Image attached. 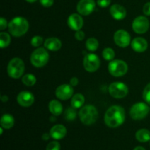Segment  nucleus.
Masks as SVG:
<instances>
[{
  "label": "nucleus",
  "instance_id": "16",
  "mask_svg": "<svg viewBox=\"0 0 150 150\" xmlns=\"http://www.w3.org/2000/svg\"><path fill=\"white\" fill-rule=\"evenodd\" d=\"M111 16L116 20H122L127 16V11L123 6L120 4H113L110 8Z\"/></svg>",
  "mask_w": 150,
  "mask_h": 150
},
{
  "label": "nucleus",
  "instance_id": "14",
  "mask_svg": "<svg viewBox=\"0 0 150 150\" xmlns=\"http://www.w3.org/2000/svg\"><path fill=\"white\" fill-rule=\"evenodd\" d=\"M17 102L21 106L29 107L35 102V97L29 91H22L18 95Z\"/></svg>",
  "mask_w": 150,
  "mask_h": 150
},
{
  "label": "nucleus",
  "instance_id": "17",
  "mask_svg": "<svg viewBox=\"0 0 150 150\" xmlns=\"http://www.w3.org/2000/svg\"><path fill=\"white\" fill-rule=\"evenodd\" d=\"M67 134V129L62 125H56L50 130L51 137L55 140H61Z\"/></svg>",
  "mask_w": 150,
  "mask_h": 150
},
{
  "label": "nucleus",
  "instance_id": "26",
  "mask_svg": "<svg viewBox=\"0 0 150 150\" xmlns=\"http://www.w3.org/2000/svg\"><path fill=\"white\" fill-rule=\"evenodd\" d=\"M99 42L95 38H90L86 41V48L89 51H95L98 48Z\"/></svg>",
  "mask_w": 150,
  "mask_h": 150
},
{
  "label": "nucleus",
  "instance_id": "19",
  "mask_svg": "<svg viewBox=\"0 0 150 150\" xmlns=\"http://www.w3.org/2000/svg\"><path fill=\"white\" fill-rule=\"evenodd\" d=\"M44 46L49 51H57L61 48L62 42L57 38H49L45 40Z\"/></svg>",
  "mask_w": 150,
  "mask_h": 150
},
{
  "label": "nucleus",
  "instance_id": "41",
  "mask_svg": "<svg viewBox=\"0 0 150 150\" xmlns=\"http://www.w3.org/2000/svg\"><path fill=\"white\" fill-rule=\"evenodd\" d=\"M26 1H28V2H29V3H33V2H35V1H36L37 0H26Z\"/></svg>",
  "mask_w": 150,
  "mask_h": 150
},
{
  "label": "nucleus",
  "instance_id": "8",
  "mask_svg": "<svg viewBox=\"0 0 150 150\" xmlns=\"http://www.w3.org/2000/svg\"><path fill=\"white\" fill-rule=\"evenodd\" d=\"M110 95L116 99H121L127 96L128 93V87L122 82H114L108 87Z\"/></svg>",
  "mask_w": 150,
  "mask_h": 150
},
{
  "label": "nucleus",
  "instance_id": "27",
  "mask_svg": "<svg viewBox=\"0 0 150 150\" xmlns=\"http://www.w3.org/2000/svg\"><path fill=\"white\" fill-rule=\"evenodd\" d=\"M103 57L107 61H112L115 57V52L111 48H106L103 51Z\"/></svg>",
  "mask_w": 150,
  "mask_h": 150
},
{
  "label": "nucleus",
  "instance_id": "25",
  "mask_svg": "<svg viewBox=\"0 0 150 150\" xmlns=\"http://www.w3.org/2000/svg\"><path fill=\"white\" fill-rule=\"evenodd\" d=\"M11 42V38L10 35L7 32H1L0 33V47L1 48H7Z\"/></svg>",
  "mask_w": 150,
  "mask_h": 150
},
{
  "label": "nucleus",
  "instance_id": "39",
  "mask_svg": "<svg viewBox=\"0 0 150 150\" xmlns=\"http://www.w3.org/2000/svg\"><path fill=\"white\" fill-rule=\"evenodd\" d=\"M1 100L3 101V102H6V101L8 100V97H7V96H1Z\"/></svg>",
  "mask_w": 150,
  "mask_h": 150
},
{
  "label": "nucleus",
  "instance_id": "35",
  "mask_svg": "<svg viewBox=\"0 0 150 150\" xmlns=\"http://www.w3.org/2000/svg\"><path fill=\"white\" fill-rule=\"evenodd\" d=\"M143 12L146 16H150V2H147L144 4L143 7Z\"/></svg>",
  "mask_w": 150,
  "mask_h": 150
},
{
  "label": "nucleus",
  "instance_id": "7",
  "mask_svg": "<svg viewBox=\"0 0 150 150\" xmlns=\"http://www.w3.org/2000/svg\"><path fill=\"white\" fill-rule=\"evenodd\" d=\"M149 112V107L145 103L139 102L135 103L131 107L130 115L134 120H141L144 119Z\"/></svg>",
  "mask_w": 150,
  "mask_h": 150
},
{
  "label": "nucleus",
  "instance_id": "20",
  "mask_svg": "<svg viewBox=\"0 0 150 150\" xmlns=\"http://www.w3.org/2000/svg\"><path fill=\"white\" fill-rule=\"evenodd\" d=\"M48 108L52 115L56 116V117L59 116L63 111L62 105L59 101L57 100H53L49 103Z\"/></svg>",
  "mask_w": 150,
  "mask_h": 150
},
{
  "label": "nucleus",
  "instance_id": "36",
  "mask_svg": "<svg viewBox=\"0 0 150 150\" xmlns=\"http://www.w3.org/2000/svg\"><path fill=\"white\" fill-rule=\"evenodd\" d=\"M7 26V21L5 18L1 17L0 18V29L1 30H4V29H6Z\"/></svg>",
  "mask_w": 150,
  "mask_h": 150
},
{
  "label": "nucleus",
  "instance_id": "2",
  "mask_svg": "<svg viewBox=\"0 0 150 150\" xmlns=\"http://www.w3.org/2000/svg\"><path fill=\"white\" fill-rule=\"evenodd\" d=\"M29 22L23 17H16L8 23L10 33L14 37H21L25 35L29 29Z\"/></svg>",
  "mask_w": 150,
  "mask_h": 150
},
{
  "label": "nucleus",
  "instance_id": "30",
  "mask_svg": "<svg viewBox=\"0 0 150 150\" xmlns=\"http://www.w3.org/2000/svg\"><path fill=\"white\" fill-rule=\"evenodd\" d=\"M43 42V38L40 36H35L31 40V44L34 47H39L42 45Z\"/></svg>",
  "mask_w": 150,
  "mask_h": 150
},
{
  "label": "nucleus",
  "instance_id": "18",
  "mask_svg": "<svg viewBox=\"0 0 150 150\" xmlns=\"http://www.w3.org/2000/svg\"><path fill=\"white\" fill-rule=\"evenodd\" d=\"M131 47L133 51L138 53H143L147 49L148 42L144 38H136L131 42Z\"/></svg>",
  "mask_w": 150,
  "mask_h": 150
},
{
  "label": "nucleus",
  "instance_id": "42",
  "mask_svg": "<svg viewBox=\"0 0 150 150\" xmlns=\"http://www.w3.org/2000/svg\"><path fill=\"white\" fill-rule=\"evenodd\" d=\"M0 130H1V133H0V134H2V133H3V127H0Z\"/></svg>",
  "mask_w": 150,
  "mask_h": 150
},
{
  "label": "nucleus",
  "instance_id": "13",
  "mask_svg": "<svg viewBox=\"0 0 150 150\" xmlns=\"http://www.w3.org/2000/svg\"><path fill=\"white\" fill-rule=\"evenodd\" d=\"M73 88L70 84H62L56 89V96L62 100H67L73 96Z\"/></svg>",
  "mask_w": 150,
  "mask_h": 150
},
{
  "label": "nucleus",
  "instance_id": "4",
  "mask_svg": "<svg viewBox=\"0 0 150 150\" xmlns=\"http://www.w3.org/2000/svg\"><path fill=\"white\" fill-rule=\"evenodd\" d=\"M25 65L23 60L20 58H13L9 62L7 65V73L13 79H19L24 73Z\"/></svg>",
  "mask_w": 150,
  "mask_h": 150
},
{
  "label": "nucleus",
  "instance_id": "28",
  "mask_svg": "<svg viewBox=\"0 0 150 150\" xmlns=\"http://www.w3.org/2000/svg\"><path fill=\"white\" fill-rule=\"evenodd\" d=\"M76 115H77V113H76V108L73 107L68 108L64 111V118L67 121H73L76 118Z\"/></svg>",
  "mask_w": 150,
  "mask_h": 150
},
{
  "label": "nucleus",
  "instance_id": "32",
  "mask_svg": "<svg viewBox=\"0 0 150 150\" xmlns=\"http://www.w3.org/2000/svg\"><path fill=\"white\" fill-rule=\"evenodd\" d=\"M75 38H76V40H79V41L83 40L85 38L84 32L81 30L76 31V35H75Z\"/></svg>",
  "mask_w": 150,
  "mask_h": 150
},
{
  "label": "nucleus",
  "instance_id": "5",
  "mask_svg": "<svg viewBox=\"0 0 150 150\" xmlns=\"http://www.w3.org/2000/svg\"><path fill=\"white\" fill-rule=\"evenodd\" d=\"M49 59V54L44 48H38L32 52L30 61L36 67H44Z\"/></svg>",
  "mask_w": 150,
  "mask_h": 150
},
{
  "label": "nucleus",
  "instance_id": "1",
  "mask_svg": "<svg viewBox=\"0 0 150 150\" xmlns=\"http://www.w3.org/2000/svg\"><path fill=\"white\" fill-rule=\"evenodd\" d=\"M125 120V109L120 105H112L105 112L104 122L108 127L116 128L124 123Z\"/></svg>",
  "mask_w": 150,
  "mask_h": 150
},
{
  "label": "nucleus",
  "instance_id": "11",
  "mask_svg": "<svg viewBox=\"0 0 150 150\" xmlns=\"http://www.w3.org/2000/svg\"><path fill=\"white\" fill-rule=\"evenodd\" d=\"M114 40L115 43L118 46L121 47V48H126L130 45L131 38H130V34L127 31L120 29L114 34Z\"/></svg>",
  "mask_w": 150,
  "mask_h": 150
},
{
  "label": "nucleus",
  "instance_id": "33",
  "mask_svg": "<svg viewBox=\"0 0 150 150\" xmlns=\"http://www.w3.org/2000/svg\"><path fill=\"white\" fill-rule=\"evenodd\" d=\"M111 0H98V4L101 7H107L111 4Z\"/></svg>",
  "mask_w": 150,
  "mask_h": 150
},
{
  "label": "nucleus",
  "instance_id": "9",
  "mask_svg": "<svg viewBox=\"0 0 150 150\" xmlns=\"http://www.w3.org/2000/svg\"><path fill=\"white\" fill-rule=\"evenodd\" d=\"M100 66V60L98 55L95 54H89L83 59V67L86 71L94 73L99 69Z\"/></svg>",
  "mask_w": 150,
  "mask_h": 150
},
{
  "label": "nucleus",
  "instance_id": "29",
  "mask_svg": "<svg viewBox=\"0 0 150 150\" xmlns=\"http://www.w3.org/2000/svg\"><path fill=\"white\" fill-rule=\"evenodd\" d=\"M143 98L146 103L150 105V83H148L144 89Z\"/></svg>",
  "mask_w": 150,
  "mask_h": 150
},
{
  "label": "nucleus",
  "instance_id": "6",
  "mask_svg": "<svg viewBox=\"0 0 150 150\" xmlns=\"http://www.w3.org/2000/svg\"><path fill=\"white\" fill-rule=\"evenodd\" d=\"M128 66L123 60H112L108 64V71L111 76L114 77H121L127 73Z\"/></svg>",
  "mask_w": 150,
  "mask_h": 150
},
{
  "label": "nucleus",
  "instance_id": "38",
  "mask_svg": "<svg viewBox=\"0 0 150 150\" xmlns=\"http://www.w3.org/2000/svg\"><path fill=\"white\" fill-rule=\"evenodd\" d=\"M50 137H51V135H50V133L49 134H48V133H44L42 136V139H43L44 141L48 140V139H50Z\"/></svg>",
  "mask_w": 150,
  "mask_h": 150
},
{
  "label": "nucleus",
  "instance_id": "24",
  "mask_svg": "<svg viewBox=\"0 0 150 150\" xmlns=\"http://www.w3.org/2000/svg\"><path fill=\"white\" fill-rule=\"evenodd\" d=\"M37 79L32 73H28L22 77V83L26 86H32L36 83Z\"/></svg>",
  "mask_w": 150,
  "mask_h": 150
},
{
  "label": "nucleus",
  "instance_id": "12",
  "mask_svg": "<svg viewBox=\"0 0 150 150\" xmlns=\"http://www.w3.org/2000/svg\"><path fill=\"white\" fill-rule=\"evenodd\" d=\"M95 2L94 0H80L77 4V10L82 16H88L94 11Z\"/></svg>",
  "mask_w": 150,
  "mask_h": 150
},
{
  "label": "nucleus",
  "instance_id": "31",
  "mask_svg": "<svg viewBox=\"0 0 150 150\" xmlns=\"http://www.w3.org/2000/svg\"><path fill=\"white\" fill-rule=\"evenodd\" d=\"M61 146H60V144L59 142H51L47 145L46 149L45 150H60Z\"/></svg>",
  "mask_w": 150,
  "mask_h": 150
},
{
  "label": "nucleus",
  "instance_id": "23",
  "mask_svg": "<svg viewBox=\"0 0 150 150\" xmlns=\"http://www.w3.org/2000/svg\"><path fill=\"white\" fill-rule=\"evenodd\" d=\"M136 138L139 142H147L150 141V131L146 129H141L136 133Z\"/></svg>",
  "mask_w": 150,
  "mask_h": 150
},
{
  "label": "nucleus",
  "instance_id": "10",
  "mask_svg": "<svg viewBox=\"0 0 150 150\" xmlns=\"http://www.w3.org/2000/svg\"><path fill=\"white\" fill-rule=\"evenodd\" d=\"M133 30L137 34H144L149 28V21L145 16H138L133 20L132 24Z\"/></svg>",
  "mask_w": 150,
  "mask_h": 150
},
{
  "label": "nucleus",
  "instance_id": "37",
  "mask_svg": "<svg viewBox=\"0 0 150 150\" xmlns=\"http://www.w3.org/2000/svg\"><path fill=\"white\" fill-rule=\"evenodd\" d=\"M78 83H79V79L76 77H73L70 81V84L72 86H77Z\"/></svg>",
  "mask_w": 150,
  "mask_h": 150
},
{
  "label": "nucleus",
  "instance_id": "34",
  "mask_svg": "<svg viewBox=\"0 0 150 150\" xmlns=\"http://www.w3.org/2000/svg\"><path fill=\"white\" fill-rule=\"evenodd\" d=\"M40 2L43 7H49L54 4V0H40Z\"/></svg>",
  "mask_w": 150,
  "mask_h": 150
},
{
  "label": "nucleus",
  "instance_id": "21",
  "mask_svg": "<svg viewBox=\"0 0 150 150\" xmlns=\"http://www.w3.org/2000/svg\"><path fill=\"white\" fill-rule=\"evenodd\" d=\"M15 123L14 118L12 115L8 114H4L2 117H1L0 120V125L1 127H2L4 129H10L13 127Z\"/></svg>",
  "mask_w": 150,
  "mask_h": 150
},
{
  "label": "nucleus",
  "instance_id": "3",
  "mask_svg": "<svg viewBox=\"0 0 150 150\" xmlns=\"http://www.w3.org/2000/svg\"><path fill=\"white\" fill-rule=\"evenodd\" d=\"M81 122L86 125H91L98 118V109L92 105H86L81 108L79 113Z\"/></svg>",
  "mask_w": 150,
  "mask_h": 150
},
{
  "label": "nucleus",
  "instance_id": "40",
  "mask_svg": "<svg viewBox=\"0 0 150 150\" xmlns=\"http://www.w3.org/2000/svg\"><path fill=\"white\" fill-rule=\"evenodd\" d=\"M133 150H146V149H145L144 147H142V146H136V147Z\"/></svg>",
  "mask_w": 150,
  "mask_h": 150
},
{
  "label": "nucleus",
  "instance_id": "22",
  "mask_svg": "<svg viewBox=\"0 0 150 150\" xmlns=\"http://www.w3.org/2000/svg\"><path fill=\"white\" fill-rule=\"evenodd\" d=\"M85 98L82 94L77 93L73 95L71 100V106L73 108L78 109V108H81L82 105L84 104Z\"/></svg>",
  "mask_w": 150,
  "mask_h": 150
},
{
  "label": "nucleus",
  "instance_id": "15",
  "mask_svg": "<svg viewBox=\"0 0 150 150\" xmlns=\"http://www.w3.org/2000/svg\"><path fill=\"white\" fill-rule=\"evenodd\" d=\"M67 24H68L69 27L73 30H81L83 26V19L80 15L73 13L69 16L68 19H67Z\"/></svg>",
  "mask_w": 150,
  "mask_h": 150
}]
</instances>
